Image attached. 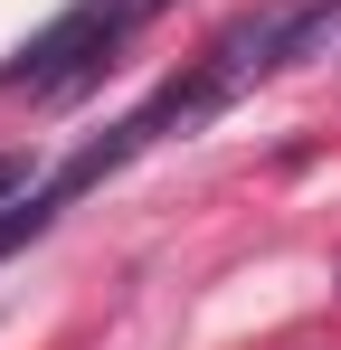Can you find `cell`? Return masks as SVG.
Wrapping results in <instances>:
<instances>
[{
    "label": "cell",
    "mask_w": 341,
    "mask_h": 350,
    "mask_svg": "<svg viewBox=\"0 0 341 350\" xmlns=\"http://www.w3.org/2000/svg\"><path fill=\"white\" fill-rule=\"evenodd\" d=\"M19 189H29V152H0V208H10Z\"/></svg>",
    "instance_id": "obj_2"
},
{
    "label": "cell",
    "mask_w": 341,
    "mask_h": 350,
    "mask_svg": "<svg viewBox=\"0 0 341 350\" xmlns=\"http://www.w3.org/2000/svg\"><path fill=\"white\" fill-rule=\"evenodd\" d=\"M142 10H152V0H66L48 29L0 66V95H48V105L86 95V85L114 66V48L133 38V19H142Z\"/></svg>",
    "instance_id": "obj_1"
}]
</instances>
